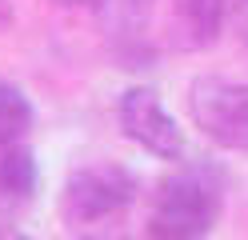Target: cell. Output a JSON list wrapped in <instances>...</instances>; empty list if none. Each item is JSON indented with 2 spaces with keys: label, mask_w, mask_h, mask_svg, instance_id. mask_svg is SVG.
Segmentation results:
<instances>
[{
  "label": "cell",
  "mask_w": 248,
  "mask_h": 240,
  "mask_svg": "<svg viewBox=\"0 0 248 240\" xmlns=\"http://www.w3.org/2000/svg\"><path fill=\"white\" fill-rule=\"evenodd\" d=\"M236 28H240V36L248 44V0H240V8H236Z\"/></svg>",
  "instance_id": "cell-9"
},
{
  "label": "cell",
  "mask_w": 248,
  "mask_h": 240,
  "mask_svg": "<svg viewBox=\"0 0 248 240\" xmlns=\"http://www.w3.org/2000/svg\"><path fill=\"white\" fill-rule=\"evenodd\" d=\"M60 8H104L108 0H56Z\"/></svg>",
  "instance_id": "cell-8"
},
{
  "label": "cell",
  "mask_w": 248,
  "mask_h": 240,
  "mask_svg": "<svg viewBox=\"0 0 248 240\" xmlns=\"http://www.w3.org/2000/svg\"><path fill=\"white\" fill-rule=\"evenodd\" d=\"M32 124H36V112H32V100L24 96V88L0 80V148L20 144Z\"/></svg>",
  "instance_id": "cell-7"
},
{
  "label": "cell",
  "mask_w": 248,
  "mask_h": 240,
  "mask_svg": "<svg viewBox=\"0 0 248 240\" xmlns=\"http://www.w3.org/2000/svg\"><path fill=\"white\" fill-rule=\"evenodd\" d=\"M116 120H120L124 136L132 144H140L144 152H152L156 160H180L184 156V132L172 120V112L164 108L156 88L132 84L116 104Z\"/></svg>",
  "instance_id": "cell-4"
},
{
  "label": "cell",
  "mask_w": 248,
  "mask_h": 240,
  "mask_svg": "<svg viewBox=\"0 0 248 240\" xmlns=\"http://www.w3.org/2000/svg\"><path fill=\"white\" fill-rule=\"evenodd\" d=\"M228 0H172V44L184 52L208 48L224 28Z\"/></svg>",
  "instance_id": "cell-5"
},
{
  "label": "cell",
  "mask_w": 248,
  "mask_h": 240,
  "mask_svg": "<svg viewBox=\"0 0 248 240\" xmlns=\"http://www.w3.org/2000/svg\"><path fill=\"white\" fill-rule=\"evenodd\" d=\"M188 116L212 144L248 152V84L228 76H196L188 84Z\"/></svg>",
  "instance_id": "cell-3"
},
{
  "label": "cell",
  "mask_w": 248,
  "mask_h": 240,
  "mask_svg": "<svg viewBox=\"0 0 248 240\" xmlns=\"http://www.w3.org/2000/svg\"><path fill=\"white\" fill-rule=\"evenodd\" d=\"M40 184V168H36V156L32 148L24 144H12V148L0 152V192L8 200H28Z\"/></svg>",
  "instance_id": "cell-6"
},
{
  "label": "cell",
  "mask_w": 248,
  "mask_h": 240,
  "mask_svg": "<svg viewBox=\"0 0 248 240\" xmlns=\"http://www.w3.org/2000/svg\"><path fill=\"white\" fill-rule=\"evenodd\" d=\"M4 240H28L24 232H4Z\"/></svg>",
  "instance_id": "cell-10"
},
{
  "label": "cell",
  "mask_w": 248,
  "mask_h": 240,
  "mask_svg": "<svg viewBox=\"0 0 248 240\" xmlns=\"http://www.w3.org/2000/svg\"><path fill=\"white\" fill-rule=\"evenodd\" d=\"M136 192H140V180L132 168L116 164V160H88L68 172L64 192H60V216L68 228L84 232L96 224L120 220L136 200Z\"/></svg>",
  "instance_id": "cell-2"
},
{
  "label": "cell",
  "mask_w": 248,
  "mask_h": 240,
  "mask_svg": "<svg viewBox=\"0 0 248 240\" xmlns=\"http://www.w3.org/2000/svg\"><path fill=\"white\" fill-rule=\"evenodd\" d=\"M224 204V180L208 164H188L164 176L148 204L152 240H200L216 228Z\"/></svg>",
  "instance_id": "cell-1"
}]
</instances>
